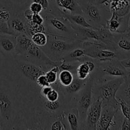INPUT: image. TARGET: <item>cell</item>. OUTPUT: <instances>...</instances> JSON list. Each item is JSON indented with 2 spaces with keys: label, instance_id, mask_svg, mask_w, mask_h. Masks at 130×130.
Instances as JSON below:
<instances>
[{
  "label": "cell",
  "instance_id": "16",
  "mask_svg": "<svg viewBox=\"0 0 130 130\" xmlns=\"http://www.w3.org/2000/svg\"><path fill=\"white\" fill-rule=\"evenodd\" d=\"M15 36L0 33V53H11L15 52L16 46Z\"/></svg>",
  "mask_w": 130,
  "mask_h": 130
},
{
  "label": "cell",
  "instance_id": "9",
  "mask_svg": "<svg viewBox=\"0 0 130 130\" xmlns=\"http://www.w3.org/2000/svg\"><path fill=\"white\" fill-rule=\"evenodd\" d=\"M119 110L112 107L105 105L102 108L100 119L96 125V129L107 130L116 125V114Z\"/></svg>",
  "mask_w": 130,
  "mask_h": 130
},
{
  "label": "cell",
  "instance_id": "11",
  "mask_svg": "<svg viewBox=\"0 0 130 130\" xmlns=\"http://www.w3.org/2000/svg\"><path fill=\"white\" fill-rule=\"evenodd\" d=\"M48 67L35 64L32 62L22 63L20 65V70L26 77L36 82L38 76L44 74Z\"/></svg>",
  "mask_w": 130,
  "mask_h": 130
},
{
  "label": "cell",
  "instance_id": "20",
  "mask_svg": "<svg viewBox=\"0 0 130 130\" xmlns=\"http://www.w3.org/2000/svg\"><path fill=\"white\" fill-rule=\"evenodd\" d=\"M61 13H62V16L67 19L71 23L83 27L93 28V27L86 21L83 15L81 14L67 13L62 12V11H61Z\"/></svg>",
  "mask_w": 130,
  "mask_h": 130
},
{
  "label": "cell",
  "instance_id": "5",
  "mask_svg": "<svg viewBox=\"0 0 130 130\" xmlns=\"http://www.w3.org/2000/svg\"><path fill=\"white\" fill-rule=\"evenodd\" d=\"M93 83V76L92 75H90L85 86L76 94L77 99L75 107L79 111L81 129H83L86 112L92 102V87Z\"/></svg>",
  "mask_w": 130,
  "mask_h": 130
},
{
  "label": "cell",
  "instance_id": "22",
  "mask_svg": "<svg viewBox=\"0 0 130 130\" xmlns=\"http://www.w3.org/2000/svg\"><path fill=\"white\" fill-rule=\"evenodd\" d=\"M74 75L71 72L66 70H63L58 74V79L59 84L63 86H67L72 83Z\"/></svg>",
  "mask_w": 130,
  "mask_h": 130
},
{
  "label": "cell",
  "instance_id": "29",
  "mask_svg": "<svg viewBox=\"0 0 130 130\" xmlns=\"http://www.w3.org/2000/svg\"><path fill=\"white\" fill-rule=\"evenodd\" d=\"M45 97L48 101H57V100H58V99H59V93H58V91H57L56 89L53 88L50 91H49V93H48L46 95Z\"/></svg>",
  "mask_w": 130,
  "mask_h": 130
},
{
  "label": "cell",
  "instance_id": "1",
  "mask_svg": "<svg viewBox=\"0 0 130 130\" xmlns=\"http://www.w3.org/2000/svg\"><path fill=\"white\" fill-rule=\"evenodd\" d=\"M124 77H119L112 79H97L94 80L92 87V100L101 99L102 106L108 105L117 110L120 109L116 99L119 88L124 83Z\"/></svg>",
  "mask_w": 130,
  "mask_h": 130
},
{
  "label": "cell",
  "instance_id": "34",
  "mask_svg": "<svg viewBox=\"0 0 130 130\" xmlns=\"http://www.w3.org/2000/svg\"><path fill=\"white\" fill-rule=\"evenodd\" d=\"M120 129L121 130H130V121L129 119L124 118Z\"/></svg>",
  "mask_w": 130,
  "mask_h": 130
},
{
  "label": "cell",
  "instance_id": "26",
  "mask_svg": "<svg viewBox=\"0 0 130 130\" xmlns=\"http://www.w3.org/2000/svg\"><path fill=\"white\" fill-rule=\"evenodd\" d=\"M67 129V126L63 122V118L62 114L60 116L58 119L55 121L51 126V129L52 130H63Z\"/></svg>",
  "mask_w": 130,
  "mask_h": 130
},
{
  "label": "cell",
  "instance_id": "37",
  "mask_svg": "<svg viewBox=\"0 0 130 130\" xmlns=\"http://www.w3.org/2000/svg\"><path fill=\"white\" fill-rule=\"evenodd\" d=\"M32 15H33V13L29 9H27V10H25V11H24V18H25V20H26L27 22L30 21L32 19Z\"/></svg>",
  "mask_w": 130,
  "mask_h": 130
},
{
  "label": "cell",
  "instance_id": "19",
  "mask_svg": "<svg viewBox=\"0 0 130 130\" xmlns=\"http://www.w3.org/2000/svg\"><path fill=\"white\" fill-rule=\"evenodd\" d=\"M67 121L69 129L76 130L80 129V119L79 111L76 107L70 109L67 113Z\"/></svg>",
  "mask_w": 130,
  "mask_h": 130
},
{
  "label": "cell",
  "instance_id": "38",
  "mask_svg": "<svg viewBox=\"0 0 130 130\" xmlns=\"http://www.w3.org/2000/svg\"><path fill=\"white\" fill-rule=\"evenodd\" d=\"M112 1V0H95V4L98 5H104V4L107 3H109V1Z\"/></svg>",
  "mask_w": 130,
  "mask_h": 130
},
{
  "label": "cell",
  "instance_id": "36",
  "mask_svg": "<svg viewBox=\"0 0 130 130\" xmlns=\"http://www.w3.org/2000/svg\"><path fill=\"white\" fill-rule=\"evenodd\" d=\"M53 89L52 86L49 85V86H43L42 87L41 90V94L42 95V96H44L45 97L46 95L49 93V91H50L51 90Z\"/></svg>",
  "mask_w": 130,
  "mask_h": 130
},
{
  "label": "cell",
  "instance_id": "27",
  "mask_svg": "<svg viewBox=\"0 0 130 130\" xmlns=\"http://www.w3.org/2000/svg\"><path fill=\"white\" fill-rule=\"evenodd\" d=\"M44 107L50 112H55L60 107V102L59 100L55 102H50L47 100L44 102Z\"/></svg>",
  "mask_w": 130,
  "mask_h": 130
},
{
  "label": "cell",
  "instance_id": "21",
  "mask_svg": "<svg viewBox=\"0 0 130 130\" xmlns=\"http://www.w3.org/2000/svg\"><path fill=\"white\" fill-rule=\"evenodd\" d=\"M85 55V51L83 48H77L74 49L65 57L62 58L60 62H78L79 59Z\"/></svg>",
  "mask_w": 130,
  "mask_h": 130
},
{
  "label": "cell",
  "instance_id": "32",
  "mask_svg": "<svg viewBox=\"0 0 130 130\" xmlns=\"http://www.w3.org/2000/svg\"><path fill=\"white\" fill-rule=\"evenodd\" d=\"M36 83L39 85L41 87H43V86H49V83H48V81L46 79V77L45 76V74H41L40 76H38L37 78Z\"/></svg>",
  "mask_w": 130,
  "mask_h": 130
},
{
  "label": "cell",
  "instance_id": "35",
  "mask_svg": "<svg viewBox=\"0 0 130 130\" xmlns=\"http://www.w3.org/2000/svg\"><path fill=\"white\" fill-rule=\"evenodd\" d=\"M32 2L37 3L41 5L44 10H47L48 8V6H49V2H48V0H32Z\"/></svg>",
  "mask_w": 130,
  "mask_h": 130
},
{
  "label": "cell",
  "instance_id": "12",
  "mask_svg": "<svg viewBox=\"0 0 130 130\" xmlns=\"http://www.w3.org/2000/svg\"><path fill=\"white\" fill-rule=\"evenodd\" d=\"M112 14L111 18L109 20H107L104 26L112 33H124L122 29L124 26L129 28V20L126 21V15L119 16L114 13H112ZM128 15H129V14Z\"/></svg>",
  "mask_w": 130,
  "mask_h": 130
},
{
  "label": "cell",
  "instance_id": "15",
  "mask_svg": "<svg viewBox=\"0 0 130 130\" xmlns=\"http://www.w3.org/2000/svg\"><path fill=\"white\" fill-rule=\"evenodd\" d=\"M104 5H109L110 11L119 16L129 13V0H112Z\"/></svg>",
  "mask_w": 130,
  "mask_h": 130
},
{
  "label": "cell",
  "instance_id": "13",
  "mask_svg": "<svg viewBox=\"0 0 130 130\" xmlns=\"http://www.w3.org/2000/svg\"><path fill=\"white\" fill-rule=\"evenodd\" d=\"M88 79V78H87ZM87 79L82 80L79 79L76 76H74L72 83L67 86H63L59 84L58 90H60L66 99H71L74 95L77 94L83 88L86 83Z\"/></svg>",
  "mask_w": 130,
  "mask_h": 130
},
{
  "label": "cell",
  "instance_id": "4",
  "mask_svg": "<svg viewBox=\"0 0 130 130\" xmlns=\"http://www.w3.org/2000/svg\"><path fill=\"white\" fill-rule=\"evenodd\" d=\"M83 48L85 51V55L94 58L99 62L117 59L119 60L122 59V57L117 52L109 49L105 44L100 42H88L83 41Z\"/></svg>",
  "mask_w": 130,
  "mask_h": 130
},
{
  "label": "cell",
  "instance_id": "33",
  "mask_svg": "<svg viewBox=\"0 0 130 130\" xmlns=\"http://www.w3.org/2000/svg\"><path fill=\"white\" fill-rule=\"evenodd\" d=\"M120 64L128 72H130V57L123 58L119 60Z\"/></svg>",
  "mask_w": 130,
  "mask_h": 130
},
{
  "label": "cell",
  "instance_id": "30",
  "mask_svg": "<svg viewBox=\"0 0 130 130\" xmlns=\"http://www.w3.org/2000/svg\"><path fill=\"white\" fill-rule=\"evenodd\" d=\"M29 10H30L33 13H41V11L43 10V7L41 6V5L37 3L32 2L30 5Z\"/></svg>",
  "mask_w": 130,
  "mask_h": 130
},
{
  "label": "cell",
  "instance_id": "7",
  "mask_svg": "<svg viewBox=\"0 0 130 130\" xmlns=\"http://www.w3.org/2000/svg\"><path fill=\"white\" fill-rule=\"evenodd\" d=\"M97 69H99L105 76L115 77H125L129 76L130 72L125 69L117 59L100 62L98 65Z\"/></svg>",
  "mask_w": 130,
  "mask_h": 130
},
{
  "label": "cell",
  "instance_id": "40",
  "mask_svg": "<svg viewBox=\"0 0 130 130\" xmlns=\"http://www.w3.org/2000/svg\"><path fill=\"white\" fill-rule=\"evenodd\" d=\"M0 63H1V59H0Z\"/></svg>",
  "mask_w": 130,
  "mask_h": 130
},
{
  "label": "cell",
  "instance_id": "24",
  "mask_svg": "<svg viewBox=\"0 0 130 130\" xmlns=\"http://www.w3.org/2000/svg\"><path fill=\"white\" fill-rule=\"evenodd\" d=\"M33 43L39 47L44 46L48 41L47 34L44 32H37L34 34L30 37Z\"/></svg>",
  "mask_w": 130,
  "mask_h": 130
},
{
  "label": "cell",
  "instance_id": "28",
  "mask_svg": "<svg viewBox=\"0 0 130 130\" xmlns=\"http://www.w3.org/2000/svg\"><path fill=\"white\" fill-rule=\"evenodd\" d=\"M45 76L50 85L55 83L58 79V73L53 71L51 69L49 71H47L46 72Z\"/></svg>",
  "mask_w": 130,
  "mask_h": 130
},
{
  "label": "cell",
  "instance_id": "25",
  "mask_svg": "<svg viewBox=\"0 0 130 130\" xmlns=\"http://www.w3.org/2000/svg\"><path fill=\"white\" fill-rule=\"evenodd\" d=\"M117 100H118V103H119V107H121V112L124 118H127V119H129L130 117V107L129 104H127L125 101L121 99L119 97H116Z\"/></svg>",
  "mask_w": 130,
  "mask_h": 130
},
{
  "label": "cell",
  "instance_id": "10",
  "mask_svg": "<svg viewBox=\"0 0 130 130\" xmlns=\"http://www.w3.org/2000/svg\"><path fill=\"white\" fill-rule=\"evenodd\" d=\"M113 41L117 47V52L122 59L129 57L130 36L129 32L124 33H114Z\"/></svg>",
  "mask_w": 130,
  "mask_h": 130
},
{
  "label": "cell",
  "instance_id": "31",
  "mask_svg": "<svg viewBox=\"0 0 130 130\" xmlns=\"http://www.w3.org/2000/svg\"><path fill=\"white\" fill-rule=\"evenodd\" d=\"M30 21L34 23V24H37V25L44 24V19L40 15V13H33L32 17V19Z\"/></svg>",
  "mask_w": 130,
  "mask_h": 130
},
{
  "label": "cell",
  "instance_id": "6",
  "mask_svg": "<svg viewBox=\"0 0 130 130\" xmlns=\"http://www.w3.org/2000/svg\"><path fill=\"white\" fill-rule=\"evenodd\" d=\"M83 11V15L86 21L95 29H99L104 26L107 20H104L99 5L94 1L77 0Z\"/></svg>",
  "mask_w": 130,
  "mask_h": 130
},
{
  "label": "cell",
  "instance_id": "23",
  "mask_svg": "<svg viewBox=\"0 0 130 130\" xmlns=\"http://www.w3.org/2000/svg\"><path fill=\"white\" fill-rule=\"evenodd\" d=\"M90 74L91 72L87 63L85 61L80 62L76 69V76L80 79L85 80L86 79Z\"/></svg>",
  "mask_w": 130,
  "mask_h": 130
},
{
  "label": "cell",
  "instance_id": "17",
  "mask_svg": "<svg viewBox=\"0 0 130 130\" xmlns=\"http://www.w3.org/2000/svg\"><path fill=\"white\" fill-rule=\"evenodd\" d=\"M8 24L13 35L15 36H17L19 34L23 33L27 34L26 22H24L19 15H15L13 17L10 16Z\"/></svg>",
  "mask_w": 130,
  "mask_h": 130
},
{
  "label": "cell",
  "instance_id": "2",
  "mask_svg": "<svg viewBox=\"0 0 130 130\" xmlns=\"http://www.w3.org/2000/svg\"><path fill=\"white\" fill-rule=\"evenodd\" d=\"M48 36L47 43L41 47L46 55L54 62H60L63 57L77 48H83V41L69 39L46 33Z\"/></svg>",
  "mask_w": 130,
  "mask_h": 130
},
{
  "label": "cell",
  "instance_id": "18",
  "mask_svg": "<svg viewBox=\"0 0 130 130\" xmlns=\"http://www.w3.org/2000/svg\"><path fill=\"white\" fill-rule=\"evenodd\" d=\"M56 3L59 8L67 10L71 14H81L83 11L79 5L77 0H55Z\"/></svg>",
  "mask_w": 130,
  "mask_h": 130
},
{
  "label": "cell",
  "instance_id": "39",
  "mask_svg": "<svg viewBox=\"0 0 130 130\" xmlns=\"http://www.w3.org/2000/svg\"><path fill=\"white\" fill-rule=\"evenodd\" d=\"M1 124H0V129H1Z\"/></svg>",
  "mask_w": 130,
  "mask_h": 130
},
{
  "label": "cell",
  "instance_id": "14",
  "mask_svg": "<svg viewBox=\"0 0 130 130\" xmlns=\"http://www.w3.org/2000/svg\"><path fill=\"white\" fill-rule=\"evenodd\" d=\"M13 104L8 94L0 90V117L3 121H8L12 112Z\"/></svg>",
  "mask_w": 130,
  "mask_h": 130
},
{
  "label": "cell",
  "instance_id": "3",
  "mask_svg": "<svg viewBox=\"0 0 130 130\" xmlns=\"http://www.w3.org/2000/svg\"><path fill=\"white\" fill-rule=\"evenodd\" d=\"M43 17L46 33L79 40L77 34L71 26L70 22L63 16L59 17L51 13H46Z\"/></svg>",
  "mask_w": 130,
  "mask_h": 130
},
{
  "label": "cell",
  "instance_id": "8",
  "mask_svg": "<svg viewBox=\"0 0 130 130\" xmlns=\"http://www.w3.org/2000/svg\"><path fill=\"white\" fill-rule=\"evenodd\" d=\"M102 108V100L101 99L92 100L91 105L86 112L83 129H96V125L100 119Z\"/></svg>",
  "mask_w": 130,
  "mask_h": 130
}]
</instances>
